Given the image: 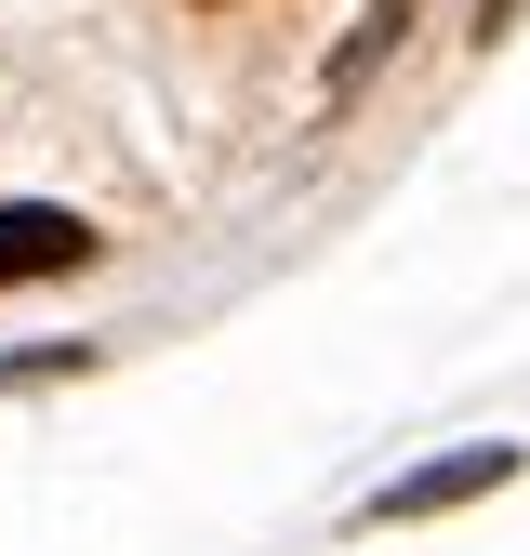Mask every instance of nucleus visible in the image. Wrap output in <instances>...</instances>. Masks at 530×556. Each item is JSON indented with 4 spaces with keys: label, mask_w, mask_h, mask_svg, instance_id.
Segmentation results:
<instances>
[{
    "label": "nucleus",
    "mask_w": 530,
    "mask_h": 556,
    "mask_svg": "<svg viewBox=\"0 0 530 556\" xmlns=\"http://www.w3.org/2000/svg\"><path fill=\"white\" fill-rule=\"evenodd\" d=\"M80 252H93V226H80V213H53V199H14V213H0V292H27V278L80 265Z\"/></svg>",
    "instance_id": "nucleus-1"
},
{
    "label": "nucleus",
    "mask_w": 530,
    "mask_h": 556,
    "mask_svg": "<svg viewBox=\"0 0 530 556\" xmlns=\"http://www.w3.org/2000/svg\"><path fill=\"white\" fill-rule=\"evenodd\" d=\"M517 451H451V464H425L412 491H384V517H438V504H464V491H491Z\"/></svg>",
    "instance_id": "nucleus-2"
}]
</instances>
